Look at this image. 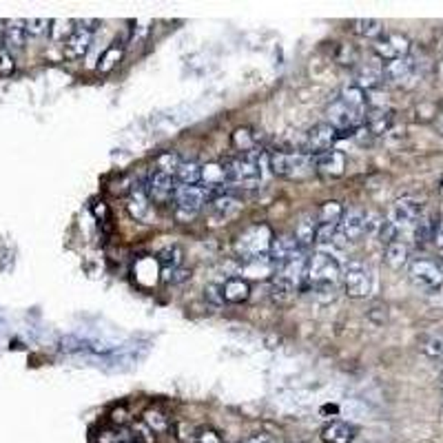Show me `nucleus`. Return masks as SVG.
Instances as JSON below:
<instances>
[{
    "instance_id": "5",
    "label": "nucleus",
    "mask_w": 443,
    "mask_h": 443,
    "mask_svg": "<svg viewBox=\"0 0 443 443\" xmlns=\"http://www.w3.org/2000/svg\"><path fill=\"white\" fill-rule=\"evenodd\" d=\"M270 242H273V235H270L268 226H264V224L262 226H250L238 238L235 253L242 258V262L258 260V258H268Z\"/></svg>"
},
{
    "instance_id": "13",
    "label": "nucleus",
    "mask_w": 443,
    "mask_h": 443,
    "mask_svg": "<svg viewBox=\"0 0 443 443\" xmlns=\"http://www.w3.org/2000/svg\"><path fill=\"white\" fill-rule=\"evenodd\" d=\"M375 54L384 62L406 58L410 54V40L404 34H384L375 40Z\"/></svg>"
},
{
    "instance_id": "42",
    "label": "nucleus",
    "mask_w": 443,
    "mask_h": 443,
    "mask_svg": "<svg viewBox=\"0 0 443 443\" xmlns=\"http://www.w3.org/2000/svg\"><path fill=\"white\" fill-rule=\"evenodd\" d=\"M246 443H280V441L275 437L266 434V432H260V434H253Z\"/></svg>"
},
{
    "instance_id": "1",
    "label": "nucleus",
    "mask_w": 443,
    "mask_h": 443,
    "mask_svg": "<svg viewBox=\"0 0 443 443\" xmlns=\"http://www.w3.org/2000/svg\"><path fill=\"white\" fill-rule=\"evenodd\" d=\"M368 111V98L362 89H357L355 84L346 87L342 96L328 104V124L335 126L337 133L352 136L366 120Z\"/></svg>"
},
{
    "instance_id": "32",
    "label": "nucleus",
    "mask_w": 443,
    "mask_h": 443,
    "mask_svg": "<svg viewBox=\"0 0 443 443\" xmlns=\"http://www.w3.org/2000/svg\"><path fill=\"white\" fill-rule=\"evenodd\" d=\"M421 350H424L428 357H443V337L439 335H426L424 340H421Z\"/></svg>"
},
{
    "instance_id": "21",
    "label": "nucleus",
    "mask_w": 443,
    "mask_h": 443,
    "mask_svg": "<svg viewBox=\"0 0 443 443\" xmlns=\"http://www.w3.org/2000/svg\"><path fill=\"white\" fill-rule=\"evenodd\" d=\"M3 42H5V49H7L9 54L23 49V47H25V42H27V27H25V20H7V23H5V29H3Z\"/></svg>"
},
{
    "instance_id": "24",
    "label": "nucleus",
    "mask_w": 443,
    "mask_h": 443,
    "mask_svg": "<svg viewBox=\"0 0 443 443\" xmlns=\"http://www.w3.org/2000/svg\"><path fill=\"white\" fill-rule=\"evenodd\" d=\"M386 264L392 268V270H402L410 264V248L406 242L402 240H394L390 244H386Z\"/></svg>"
},
{
    "instance_id": "19",
    "label": "nucleus",
    "mask_w": 443,
    "mask_h": 443,
    "mask_svg": "<svg viewBox=\"0 0 443 443\" xmlns=\"http://www.w3.org/2000/svg\"><path fill=\"white\" fill-rule=\"evenodd\" d=\"M394 122V116L390 109H384V107H372L366 111V120H364V126L368 129V133L372 138L377 136H386L390 131V126Z\"/></svg>"
},
{
    "instance_id": "12",
    "label": "nucleus",
    "mask_w": 443,
    "mask_h": 443,
    "mask_svg": "<svg viewBox=\"0 0 443 443\" xmlns=\"http://www.w3.org/2000/svg\"><path fill=\"white\" fill-rule=\"evenodd\" d=\"M340 138V133L335 131V126L328 124V122H320V124H315L312 129H308L306 133V142H304V153L315 158V156H320L328 149H332V144L335 140Z\"/></svg>"
},
{
    "instance_id": "4",
    "label": "nucleus",
    "mask_w": 443,
    "mask_h": 443,
    "mask_svg": "<svg viewBox=\"0 0 443 443\" xmlns=\"http://www.w3.org/2000/svg\"><path fill=\"white\" fill-rule=\"evenodd\" d=\"M270 168L273 173L286 178V180H302L310 173H315L312 168V158L302 153V151H280L270 156Z\"/></svg>"
},
{
    "instance_id": "39",
    "label": "nucleus",
    "mask_w": 443,
    "mask_h": 443,
    "mask_svg": "<svg viewBox=\"0 0 443 443\" xmlns=\"http://www.w3.org/2000/svg\"><path fill=\"white\" fill-rule=\"evenodd\" d=\"M204 297H206L210 304H215V306H220V304L224 302V297H222V288H218V286H206Z\"/></svg>"
},
{
    "instance_id": "36",
    "label": "nucleus",
    "mask_w": 443,
    "mask_h": 443,
    "mask_svg": "<svg viewBox=\"0 0 443 443\" xmlns=\"http://www.w3.org/2000/svg\"><path fill=\"white\" fill-rule=\"evenodd\" d=\"M144 421H146V426L151 428V432H164L166 428H168V424H166V417H162L160 412H156V410H149L144 414Z\"/></svg>"
},
{
    "instance_id": "28",
    "label": "nucleus",
    "mask_w": 443,
    "mask_h": 443,
    "mask_svg": "<svg viewBox=\"0 0 443 443\" xmlns=\"http://www.w3.org/2000/svg\"><path fill=\"white\" fill-rule=\"evenodd\" d=\"M315 235H317V218H304L295 228V240H297L302 250L315 244Z\"/></svg>"
},
{
    "instance_id": "2",
    "label": "nucleus",
    "mask_w": 443,
    "mask_h": 443,
    "mask_svg": "<svg viewBox=\"0 0 443 443\" xmlns=\"http://www.w3.org/2000/svg\"><path fill=\"white\" fill-rule=\"evenodd\" d=\"M342 280V264L337 260L332 253L328 250H317L312 258H308L306 264V286L310 288V292H335L337 284Z\"/></svg>"
},
{
    "instance_id": "7",
    "label": "nucleus",
    "mask_w": 443,
    "mask_h": 443,
    "mask_svg": "<svg viewBox=\"0 0 443 443\" xmlns=\"http://www.w3.org/2000/svg\"><path fill=\"white\" fill-rule=\"evenodd\" d=\"M421 218H424V204H421L419 200H414V198H399L392 204L386 222L394 228V233L399 238L402 233H406V230H410L412 233Z\"/></svg>"
},
{
    "instance_id": "31",
    "label": "nucleus",
    "mask_w": 443,
    "mask_h": 443,
    "mask_svg": "<svg viewBox=\"0 0 443 443\" xmlns=\"http://www.w3.org/2000/svg\"><path fill=\"white\" fill-rule=\"evenodd\" d=\"M76 25V20H51V27H49V31H51V38L54 40H69V36L73 34V27Z\"/></svg>"
},
{
    "instance_id": "17",
    "label": "nucleus",
    "mask_w": 443,
    "mask_h": 443,
    "mask_svg": "<svg viewBox=\"0 0 443 443\" xmlns=\"http://www.w3.org/2000/svg\"><path fill=\"white\" fill-rule=\"evenodd\" d=\"M312 168H315V173H320L324 178H340L344 175V168H346V156L337 149H328L312 158Z\"/></svg>"
},
{
    "instance_id": "44",
    "label": "nucleus",
    "mask_w": 443,
    "mask_h": 443,
    "mask_svg": "<svg viewBox=\"0 0 443 443\" xmlns=\"http://www.w3.org/2000/svg\"><path fill=\"white\" fill-rule=\"evenodd\" d=\"M200 443H222V441H220V437L215 432H204L200 437Z\"/></svg>"
},
{
    "instance_id": "40",
    "label": "nucleus",
    "mask_w": 443,
    "mask_h": 443,
    "mask_svg": "<svg viewBox=\"0 0 443 443\" xmlns=\"http://www.w3.org/2000/svg\"><path fill=\"white\" fill-rule=\"evenodd\" d=\"M126 439V434H122V432H102L100 434V443H124Z\"/></svg>"
},
{
    "instance_id": "14",
    "label": "nucleus",
    "mask_w": 443,
    "mask_h": 443,
    "mask_svg": "<svg viewBox=\"0 0 443 443\" xmlns=\"http://www.w3.org/2000/svg\"><path fill=\"white\" fill-rule=\"evenodd\" d=\"M368 233V215L364 210H348L342 215V222L337 226V235L335 240H344L348 242H360Z\"/></svg>"
},
{
    "instance_id": "38",
    "label": "nucleus",
    "mask_w": 443,
    "mask_h": 443,
    "mask_svg": "<svg viewBox=\"0 0 443 443\" xmlns=\"http://www.w3.org/2000/svg\"><path fill=\"white\" fill-rule=\"evenodd\" d=\"M11 71H14V56L5 47H0V76H9Z\"/></svg>"
},
{
    "instance_id": "35",
    "label": "nucleus",
    "mask_w": 443,
    "mask_h": 443,
    "mask_svg": "<svg viewBox=\"0 0 443 443\" xmlns=\"http://www.w3.org/2000/svg\"><path fill=\"white\" fill-rule=\"evenodd\" d=\"M49 25L51 20L47 18H31V20H25V27H27V36H42L49 31Z\"/></svg>"
},
{
    "instance_id": "9",
    "label": "nucleus",
    "mask_w": 443,
    "mask_h": 443,
    "mask_svg": "<svg viewBox=\"0 0 443 443\" xmlns=\"http://www.w3.org/2000/svg\"><path fill=\"white\" fill-rule=\"evenodd\" d=\"M206 193L200 186H178L175 193V220L178 222H193L204 208Z\"/></svg>"
},
{
    "instance_id": "34",
    "label": "nucleus",
    "mask_w": 443,
    "mask_h": 443,
    "mask_svg": "<svg viewBox=\"0 0 443 443\" xmlns=\"http://www.w3.org/2000/svg\"><path fill=\"white\" fill-rule=\"evenodd\" d=\"M180 162H182V160H180L175 153H162V156L158 158V166H156V168H160V171H164V173L175 175Z\"/></svg>"
},
{
    "instance_id": "18",
    "label": "nucleus",
    "mask_w": 443,
    "mask_h": 443,
    "mask_svg": "<svg viewBox=\"0 0 443 443\" xmlns=\"http://www.w3.org/2000/svg\"><path fill=\"white\" fill-rule=\"evenodd\" d=\"M417 73V62L406 56V58H397L384 65V80L390 84H408Z\"/></svg>"
},
{
    "instance_id": "3",
    "label": "nucleus",
    "mask_w": 443,
    "mask_h": 443,
    "mask_svg": "<svg viewBox=\"0 0 443 443\" xmlns=\"http://www.w3.org/2000/svg\"><path fill=\"white\" fill-rule=\"evenodd\" d=\"M224 168H226V184H235V186H255L262 182L264 175L262 158L253 151L226 162Z\"/></svg>"
},
{
    "instance_id": "20",
    "label": "nucleus",
    "mask_w": 443,
    "mask_h": 443,
    "mask_svg": "<svg viewBox=\"0 0 443 443\" xmlns=\"http://www.w3.org/2000/svg\"><path fill=\"white\" fill-rule=\"evenodd\" d=\"M355 87L362 89L364 93L366 91H375L384 84V65H372V62H366L364 67H360V71H357V78H355Z\"/></svg>"
},
{
    "instance_id": "6",
    "label": "nucleus",
    "mask_w": 443,
    "mask_h": 443,
    "mask_svg": "<svg viewBox=\"0 0 443 443\" xmlns=\"http://www.w3.org/2000/svg\"><path fill=\"white\" fill-rule=\"evenodd\" d=\"M408 277L410 282L426 295H437L443 288V268L426 258L410 260L408 264Z\"/></svg>"
},
{
    "instance_id": "15",
    "label": "nucleus",
    "mask_w": 443,
    "mask_h": 443,
    "mask_svg": "<svg viewBox=\"0 0 443 443\" xmlns=\"http://www.w3.org/2000/svg\"><path fill=\"white\" fill-rule=\"evenodd\" d=\"M302 253L304 250L300 248L295 235H280V238H273V242H270L268 260L273 264V270H275V268H282L288 262H292L297 255H302Z\"/></svg>"
},
{
    "instance_id": "10",
    "label": "nucleus",
    "mask_w": 443,
    "mask_h": 443,
    "mask_svg": "<svg viewBox=\"0 0 443 443\" xmlns=\"http://www.w3.org/2000/svg\"><path fill=\"white\" fill-rule=\"evenodd\" d=\"M144 191H146V195H149L151 202L166 204L168 200L175 198V193H178L175 175L164 173V171H160V168H153V171L149 173V180H146Z\"/></svg>"
},
{
    "instance_id": "8",
    "label": "nucleus",
    "mask_w": 443,
    "mask_h": 443,
    "mask_svg": "<svg viewBox=\"0 0 443 443\" xmlns=\"http://www.w3.org/2000/svg\"><path fill=\"white\" fill-rule=\"evenodd\" d=\"M342 282L348 297L352 300H366L372 292V275L370 268L362 260H350L342 268Z\"/></svg>"
},
{
    "instance_id": "45",
    "label": "nucleus",
    "mask_w": 443,
    "mask_h": 443,
    "mask_svg": "<svg viewBox=\"0 0 443 443\" xmlns=\"http://www.w3.org/2000/svg\"><path fill=\"white\" fill-rule=\"evenodd\" d=\"M439 76H441V80H443V58H441V62H439Z\"/></svg>"
},
{
    "instance_id": "46",
    "label": "nucleus",
    "mask_w": 443,
    "mask_h": 443,
    "mask_svg": "<svg viewBox=\"0 0 443 443\" xmlns=\"http://www.w3.org/2000/svg\"><path fill=\"white\" fill-rule=\"evenodd\" d=\"M439 382H441V386H443V364H441V368H439Z\"/></svg>"
},
{
    "instance_id": "41",
    "label": "nucleus",
    "mask_w": 443,
    "mask_h": 443,
    "mask_svg": "<svg viewBox=\"0 0 443 443\" xmlns=\"http://www.w3.org/2000/svg\"><path fill=\"white\" fill-rule=\"evenodd\" d=\"M188 277H191V270H188V268H175L171 273V277H168V282H171V284H182Z\"/></svg>"
},
{
    "instance_id": "16",
    "label": "nucleus",
    "mask_w": 443,
    "mask_h": 443,
    "mask_svg": "<svg viewBox=\"0 0 443 443\" xmlns=\"http://www.w3.org/2000/svg\"><path fill=\"white\" fill-rule=\"evenodd\" d=\"M242 202L235 200L230 193H220L215 198L208 200V215H210V222L213 224H226L228 220H233L240 210H242Z\"/></svg>"
},
{
    "instance_id": "37",
    "label": "nucleus",
    "mask_w": 443,
    "mask_h": 443,
    "mask_svg": "<svg viewBox=\"0 0 443 443\" xmlns=\"http://www.w3.org/2000/svg\"><path fill=\"white\" fill-rule=\"evenodd\" d=\"M120 56H122V49L120 47H109V51L104 54V58H102V65H100V69L102 71H109L116 62L120 60Z\"/></svg>"
},
{
    "instance_id": "27",
    "label": "nucleus",
    "mask_w": 443,
    "mask_h": 443,
    "mask_svg": "<svg viewBox=\"0 0 443 443\" xmlns=\"http://www.w3.org/2000/svg\"><path fill=\"white\" fill-rule=\"evenodd\" d=\"M175 182L180 186H195L202 182V166L198 162H180L175 171Z\"/></svg>"
},
{
    "instance_id": "29",
    "label": "nucleus",
    "mask_w": 443,
    "mask_h": 443,
    "mask_svg": "<svg viewBox=\"0 0 443 443\" xmlns=\"http://www.w3.org/2000/svg\"><path fill=\"white\" fill-rule=\"evenodd\" d=\"M352 31L362 38H379L384 34V23L377 18H357L352 20Z\"/></svg>"
},
{
    "instance_id": "33",
    "label": "nucleus",
    "mask_w": 443,
    "mask_h": 443,
    "mask_svg": "<svg viewBox=\"0 0 443 443\" xmlns=\"http://www.w3.org/2000/svg\"><path fill=\"white\" fill-rule=\"evenodd\" d=\"M233 144L238 146L240 151L250 153L253 144H255V138H253V133H250L248 129H238V131L233 133Z\"/></svg>"
},
{
    "instance_id": "11",
    "label": "nucleus",
    "mask_w": 443,
    "mask_h": 443,
    "mask_svg": "<svg viewBox=\"0 0 443 443\" xmlns=\"http://www.w3.org/2000/svg\"><path fill=\"white\" fill-rule=\"evenodd\" d=\"M96 25H100L98 20H76V29L65 42V56L76 60L82 58L91 47V36L96 31Z\"/></svg>"
},
{
    "instance_id": "43",
    "label": "nucleus",
    "mask_w": 443,
    "mask_h": 443,
    "mask_svg": "<svg viewBox=\"0 0 443 443\" xmlns=\"http://www.w3.org/2000/svg\"><path fill=\"white\" fill-rule=\"evenodd\" d=\"M434 244H437V253L443 262V222H439V228H437V235H434Z\"/></svg>"
},
{
    "instance_id": "26",
    "label": "nucleus",
    "mask_w": 443,
    "mask_h": 443,
    "mask_svg": "<svg viewBox=\"0 0 443 443\" xmlns=\"http://www.w3.org/2000/svg\"><path fill=\"white\" fill-rule=\"evenodd\" d=\"M344 208L340 202H326L322 204V208L317 210V226L322 228H337L342 222Z\"/></svg>"
},
{
    "instance_id": "22",
    "label": "nucleus",
    "mask_w": 443,
    "mask_h": 443,
    "mask_svg": "<svg viewBox=\"0 0 443 443\" xmlns=\"http://www.w3.org/2000/svg\"><path fill=\"white\" fill-rule=\"evenodd\" d=\"M126 208H129V215L138 222H144L151 213V200L146 195L144 186H133L131 193H129V200H126Z\"/></svg>"
},
{
    "instance_id": "30",
    "label": "nucleus",
    "mask_w": 443,
    "mask_h": 443,
    "mask_svg": "<svg viewBox=\"0 0 443 443\" xmlns=\"http://www.w3.org/2000/svg\"><path fill=\"white\" fill-rule=\"evenodd\" d=\"M182 258H184V253H182L180 246H168V248H164V250L160 253V255H158L160 266H162L166 273H173L175 268H180Z\"/></svg>"
},
{
    "instance_id": "25",
    "label": "nucleus",
    "mask_w": 443,
    "mask_h": 443,
    "mask_svg": "<svg viewBox=\"0 0 443 443\" xmlns=\"http://www.w3.org/2000/svg\"><path fill=\"white\" fill-rule=\"evenodd\" d=\"M352 437L355 428L346 424V421H330L322 430V439L326 443H352Z\"/></svg>"
},
{
    "instance_id": "23",
    "label": "nucleus",
    "mask_w": 443,
    "mask_h": 443,
    "mask_svg": "<svg viewBox=\"0 0 443 443\" xmlns=\"http://www.w3.org/2000/svg\"><path fill=\"white\" fill-rule=\"evenodd\" d=\"M220 288H222L224 302H230V304H242V302L248 300V295H250V286L242 277H228Z\"/></svg>"
}]
</instances>
